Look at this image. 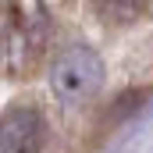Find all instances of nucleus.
<instances>
[{
    "mask_svg": "<svg viewBox=\"0 0 153 153\" xmlns=\"http://www.w3.org/2000/svg\"><path fill=\"white\" fill-rule=\"evenodd\" d=\"M53 46V14L43 0H0V75L32 78Z\"/></svg>",
    "mask_w": 153,
    "mask_h": 153,
    "instance_id": "1",
    "label": "nucleus"
},
{
    "mask_svg": "<svg viewBox=\"0 0 153 153\" xmlns=\"http://www.w3.org/2000/svg\"><path fill=\"white\" fill-rule=\"evenodd\" d=\"M46 82L61 111H82L100 96L107 82V64L93 46L64 43L46 57Z\"/></svg>",
    "mask_w": 153,
    "mask_h": 153,
    "instance_id": "2",
    "label": "nucleus"
},
{
    "mask_svg": "<svg viewBox=\"0 0 153 153\" xmlns=\"http://www.w3.org/2000/svg\"><path fill=\"white\" fill-rule=\"evenodd\" d=\"M50 121L36 100H18L0 114V153H46Z\"/></svg>",
    "mask_w": 153,
    "mask_h": 153,
    "instance_id": "3",
    "label": "nucleus"
},
{
    "mask_svg": "<svg viewBox=\"0 0 153 153\" xmlns=\"http://www.w3.org/2000/svg\"><path fill=\"white\" fill-rule=\"evenodd\" d=\"M150 4L153 0H89V14L107 29H125L135 25L150 11Z\"/></svg>",
    "mask_w": 153,
    "mask_h": 153,
    "instance_id": "4",
    "label": "nucleus"
}]
</instances>
